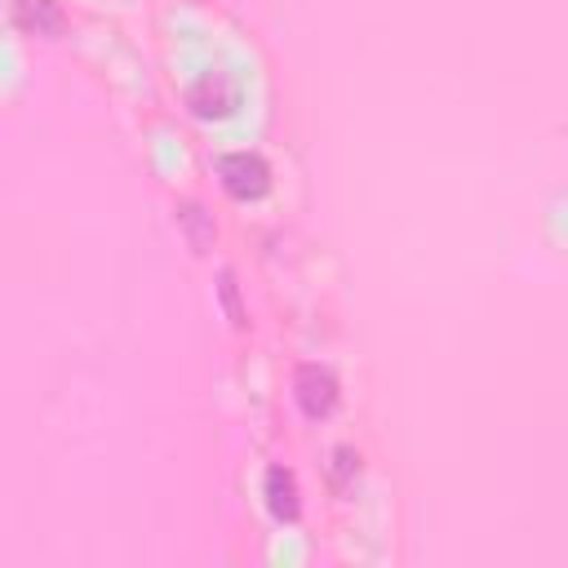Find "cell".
<instances>
[{"instance_id":"7a4b0ae2","label":"cell","mask_w":568,"mask_h":568,"mask_svg":"<svg viewBox=\"0 0 568 568\" xmlns=\"http://www.w3.org/2000/svg\"><path fill=\"white\" fill-rule=\"evenodd\" d=\"M293 395H297V408L306 417H328L337 404V377L320 364H302L293 373Z\"/></svg>"},{"instance_id":"5b68a950","label":"cell","mask_w":568,"mask_h":568,"mask_svg":"<svg viewBox=\"0 0 568 568\" xmlns=\"http://www.w3.org/2000/svg\"><path fill=\"white\" fill-rule=\"evenodd\" d=\"M266 506L275 519H297L302 501H297V479L288 466H271L266 470Z\"/></svg>"},{"instance_id":"3957f363","label":"cell","mask_w":568,"mask_h":568,"mask_svg":"<svg viewBox=\"0 0 568 568\" xmlns=\"http://www.w3.org/2000/svg\"><path fill=\"white\" fill-rule=\"evenodd\" d=\"M235 80L226 75V71H204L191 89H186V102H191V111L195 115H226L231 106H235Z\"/></svg>"},{"instance_id":"8992f818","label":"cell","mask_w":568,"mask_h":568,"mask_svg":"<svg viewBox=\"0 0 568 568\" xmlns=\"http://www.w3.org/2000/svg\"><path fill=\"white\" fill-rule=\"evenodd\" d=\"M178 222L191 231V244H195V248H204V244L213 240V226H209V217H204V209H200V204H191V200H186V204H178Z\"/></svg>"},{"instance_id":"52a82bcc","label":"cell","mask_w":568,"mask_h":568,"mask_svg":"<svg viewBox=\"0 0 568 568\" xmlns=\"http://www.w3.org/2000/svg\"><path fill=\"white\" fill-rule=\"evenodd\" d=\"M359 470V453L355 448H333V484L346 488V479Z\"/></svg>"},{"instance_id":"6da1fadb","label":"cell","mask_w":568,"mask_h":568,"mask_svg":"<svg viewBox=\"0 0 568 568\" xmlns=\"http://www.w3.org/2000/svg\"><path fill=\"white\" fill-rule=\"evenodd\" d=\"M217 173H222V186H226L235 200H257V195L271 186V169H266V160L253 155V151H231V155H222Z\"/></svg>"},{"instance_id":"277c9868","label":"cell","mask_w":568,"mask_h":568,"mask_svg":"<svg viewBox=\"0 0 568 568\" xmlns=\"http://www.w3.org/2000/svg\"><path fill=\"white\" fill-rule=\"evenodd\" d=\"M13 22L31 36H58L62 9H58V0H13Z\"/></svg>"}]
</instances>
